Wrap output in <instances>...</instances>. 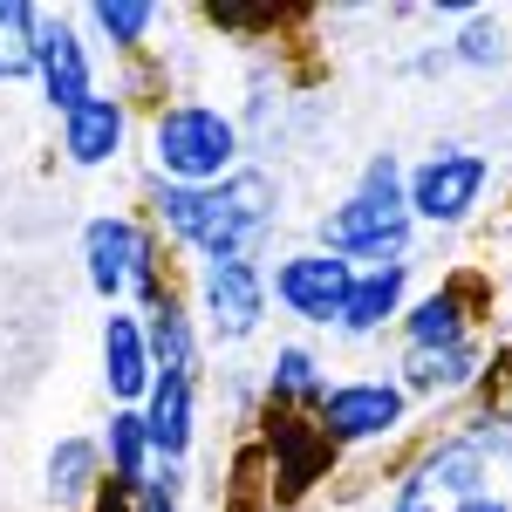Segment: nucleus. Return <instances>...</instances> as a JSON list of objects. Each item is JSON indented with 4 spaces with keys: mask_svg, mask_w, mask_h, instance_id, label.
<instances>
[{
    "mask_svg": "<svg viewBox=\"0 0 512 512\" xmlns=\"http://www.w3.org/2000/svg\"><path fill=\"white\" fill-rule=\"evenodd\" d=\"M158 226L185 239L205 267L253 260V246L274 233L280 219V185L267 171H226L219 185H164L158 178Z\"/></svg>",
    "mask_w": 512,
    "mask_h": 512,
    "instance_id": "obj_1",
    "label": "nucleus"
},
{
    "mask_svg": "<svg viewBox=\"0 0 512 512\" xmlns=\"http://www.w3.org/2000/svg\"><path fill=\"white\" fill-rule=\"evenodd\" d=\"M410 205H403V171H396V158L383 151V158L362 171V192L342 198L328 219H321V253H335V260H403L410 253Z\"/></svg>",
    "mask_w": 512,
    "mask_h": 512,
    "instance_id": "obj_2",
    "label": "nucleus"
},
{
    "mask_svg": "<svg viewBox=\"0 0 512 512\" xmlns=\"http://www.w3.org/2000/svg\"><path fill=\"white\" fill-rule=\"evenodd\" d=\"M151 158L164 185H219L239 171V123L212 103H171L151 123Z\"/></svg>",
    "mask_w": 512,
    "mask_h": 512,
    "instance_id": "obj_3",
    "label": "nucleus"
},
{
    "mask_svg": "<svg viewBox=\"0 0 512 512\" xmlns=\"http://www.w3.org/2000/svg\"><path fill=\"white\" fill-rule=\"evenodd\" d=\"M82 260H89V287L103 294V301H123V294H137L144 308H158L164 301V280H158V246L151 233L137 226V219H89L82 226Z\"/></svg>",
    "mask_w": 512,
    "mask_h": 512,
    "instance_id": "obj_4",
    "label": "nucleus"
},
{
    "mask_svg": "<svg viewBox=\"0 0 512 512\" xmlns=\"http://www.w3.org/2000/svg\"><path fill=\"white\" fill-rule=\"evenodd\" d=\"M485 499H492L485 451H478L472 437H444V444H431V451L403 472L390 512H478Z\"/></svg>",
    "mask_w": 512,
    "mask_h": 512,
    "instance_id": "obj_5",
    "label": "nucleus"
},
{
    "mask_svg": "<svg viewBox=\"0 0 512 512\" xmlns=\"http://www.w3.org/2000/svg\"><path fill=\"white\" fill-rule=\"evenodd\" d=\"M485 185H492V158L451 144V151H431V158L403 178V205H410V219L465 226V219L478 212V198H485Z\"/></svg>",
    "mask_w": 512,
    "mask_h": 512,
    "instance_id": "obj_6",
    "label": "nucleus"
},
{
    "mask_svg": "<svg viewBox=\"0 0 512 512\" xmlns=\"http://www.w3.org/2000/svg\"><path fill=\"white\" fill-rule=\"evenodd\" d=\"M403 417H410L403 383H335L315 403V424L328 444H376V437L403 431Z\"/></svg>",
    "mask_w": 512,
    "mask_h": 512,
    "instance_id": "obj_7",
    "label": "nucleus"
},
{
    "mask_svg": "<svg viewBox=\"0 0 512 512\" xmlns=\"http://www.w3.org/2000/svg\"><path fill=\"white\" fill-rule=\"evenodd\" d=\"M349 280H355L349 260H335V253L308 246V253H287V260L274 267V301L287 308V315H301V321H315V328H328V321H342Z\"/></svg>",
    "mask_w": 512,
    "mask_h": 512,
    "instance_id": "obj_8",
    "label": "nucleus"
},
{
    "mask_svg": "<svg viewBox=\"0 0 512 512\" xmlns=\"http://www.w3.org/2000/svg\"><path fill=\"white\" fill-rule=\"evenodd\" d=\"M198 308H205V328L219 342H246L260 315H267V280L253 260H226V267H205L198 274Z\"/></svg>",
    "mask_w": 512,
    "mask_h": 512,
    "instance_id": "obj_9",
    "label": "nucleus"
},
{
    "mask_svg": "<svg viewBox=\"0 0 512 512\" xmlns=\"http://www.w3.org/2000/svg\"><path fill=\"white\" fill-rule=\"evenodd\" d=\"M267 451H274V478H267V492H274L280 506L301 499L315 478H328V458H335V444L321 437V424L294 417V410H267Z\"/></svg>",
    "mask_w": 512,
    "mask_h": 512,
    "instance_id": "obj_10",
    "label": "nucleus"
},
{
    "mask_svg": "<svg viewBox=\"0 0 512 512\" xmlns=\"http://www.w3.org/2000/svg\"><path fill=\"white\" fill-rule=\"evenodd\" d=\"M35 76H41V96H48V110H82L96 89H89V48L82 35L62 21V14H41L35 28Z\"/></svg>",
    "mask_w": 512,
    "mask_h": 512,
    "instance_id": "obj_11",
    "label": "nucleus"
},
{
    "mask_svg": "<svg viewBox=\"0 0 512 512\" xmlns=\"http://www.w3.org/2000/svg\"><path fill=\"white\" fill-rule=\"evenodd\" d=\"M144 437H151V458L178 465L198 437V403H192V376L178 369H158V383L144 396Z\"/></svg>",
    "mask_w": 512,
    "mask_h": 512,
    "instance_id": "obj_12",
    "label": "nucleus"
},
{
    "mask_svg": "<svg viewBox=\"0 0 512 512\" xmlns=\"http://www.w3.org/2000/svg\"><path fill=\"white\" fill-rule=\"evenodd\" d=\"M103 383L117 403H144L158 369H151V342H144V321L137 315H110L103 321Z\"/></svg>",
    "mask_w": 512,
    "mask_h": 512,
    "instance_id": "obj_13",
    "label": "nucleus"
},
{
    "mask_svg": "<svg viewBox=\"0 0 512 512\" xmlns=\"http://www.w3.org/2000/svg\"><path fill=\"white\" fill-rule=\"evenodd\" d=\"M403 342H410V349L472 342V280H444L437 294H424V301L403 315Z\"/></svg>",
    "mask_w": 512,
    "mask_h": 512,
    "instance_id": "obj_14",
    "label": "nucleus"
},
{
    "mask_svg": "<svg viewBox=\"0 0 512 512\" xmlns=\"http://www.w3.org/2000/svg\"><path fill=\"white\" fill-rule=\"evenodd\" d=\"M123 130H130L123 96H89L82 110L62 117V151H69V164H110L123 151Z\"/></svg>",
    "mask_w": 512,
    "mask_h": 512,
    "instance_id": "obj_15",
    "label": "nucleus"
},
{
    "mask_svg": "<svg viewBox=\"0 0 512 512\" xmlns=\"http://www.w3.org/2000/svg\"><path fill=\"white\" fill-rule=\"evenodd\" d=\"M478 376H485V349H478V342L403 355V390H417V396H458V390H472Z\"/></svg>",
    "mask_w": 512,
    "mask_h": 512,
    "instance_id": "obj_16",
    "label": "nucleus"
},
{
    "mask_svg": "<svg viewBox=\"0 0 512 512\" xmlns=\"http://www.w3.org/2000/svg\"><path fill=\"white\" fill-rule=\"evenodd\" d=\"M403 280H410V260H383L369 274L349 280V301H342V328L349 335H376L383 321L403 315Z\"/></svg>",
    "mask_w": 512,
    "mask_h": 512,
    "instance_id": "obj_17",
    "label": "nucleus"
},
{
    "mask_svg": "<svg viewBox=\"0 0 512 512\" xmlns=\"http://www.w3.org/2000/svg\"><path fill=\"white\" fill-rule=\"evenodd\" d=\"M96 485H103V444L62 437L48 451V499L55 506H82V499H96Z\"/></svg>",
    "mask_w": 512,
    "mask_h": 512,
    "instance_id": "obj_18",
    "label": "nucleus"
},
{
    "mask_svg": "<svg viewBox=\"0 0 512 512\" xmlns=\"http://www.w3.org/2000/svg\"><path fill=\"white\" fill-rule=\"evenodd\" d=\"M144 342H151V369H178V376H192L198 335H192V315H185L171 294L151 308V321H144Z\"/></svg>",
    "mask_w": 512,
    "mask_h": 512,
    "instance_id": "obj_19",
    "label": "nucleus"
},
{
    "mask_svg": "<svg viewBox=\"0 0 512 512\" xmlns=\"http://www.w3.org/2000/svg\"><path fill=\"white\" fill-rule=\"evenodd\" d=\"M328 383H321V362L308 349H274V369H267V410H294V403H321Z\"/></svg>",
    "mask_w": 512,
    "mask_h": 512,
    "instance_id": "obj_20",
    "label": "nucleus"
},
{
    "mask_svg": "<svg viewBox=\"0 0 512 512\" xmlns=\"http://www.w3.org/2000/svg\"><path fill=\"white\" fill-rule=\"evenodd\" d=\"M103 458H110V478H117V485H130V492L151 478V437H144V410H117V417H110Z\"/></svg>",
    "mask_w": 512,
    "mask_h": 512,
    "instance_id": "obj_21",
    "label": "nucleus"
},
{
    "mask_svg": "<svg viewBox=\"0 0 512 512\" xmlns=\"http://www.w3.org/2000/svg\"><path fill=\"white\" fill-rule=\"evenodd\" d=\"M35 28H41V7L0 0V82L35 76Z\"/></svg>",
    "mask_w": 512,
    "mask_h": 512,
    "instance_id": "obj_22",
    "label": "nucleus"
},
{
    "mask_svg": "<svg viewBox=\"0 0 512 512\" xmlns=\"http://www.w3.org/2000/svg\"><path fill=\"white\" fill-rule=\"evenodd\" d=\"M89 21H96V35L110 41V48L130 55V48H144V35L158 28V7H151V0H96Z\"/></svg>",
    "mask_w": 512,
    "mask_h": 512,
    "instance_id": "obj_23",
    "label": "nucleus"
},
{
    "mask_svg": "<svg viewBox=\"0 0 512 512\" xmlns=\"http://www.w3.org/2000/svg\"><path fill=\"white\" fill-rule=\"evenodd\" d=\"M465 69H499L506 62V21L499 14H472L465 28H458V48H451Z\"/></svg>",
    "mask_w": 512,
    "mask_h": 512,
    "instance_id": "obj_24",
    "label": "nucleus"
},
{
    "mask_svg": "<svg viewBox=\"0 0 512 512\" xmlns=\"http://www.w3.org/2000/svg\"><path fill=\"white\" fill-rule=\"evenodd\" d=\"M178 465H164V472H151L137 492H130V512H178Z\"/></svg>",
    "mask_w": 512,
    "mask_h": 512,
    "instance_id": "obj_25",
    "label": "nucleus"
},
{
    "mask_svg": "<svg viewBox=\"0 0 512 512\" xmlns=\"http://www.w3.org/2000/svg\"><path fill=\"white\" fill-rule=\"evenodd\" d=\"M89 512H130V485L103 478V485H96V499H89Z\"/></svg>",
    "mask_w": 512,
    "mask_h": 512,
    "instance_id": "obj_26",
    "label": "nucleus"
},
{
    "mask_svg": "<svg viewBox=\"0 0 512 512\" xmlns=\"http://www.w3.org/2000/svg\"><path fill=\"white\" fill-rule=\"evenodd\" d=\"M478 512H512V506H506V499H485V506H478Z\"/></svg>",
    "mask_w": 512,
    "mask_h": 512,
    "instance_id": "obj_27",
    "label": "nucleus"
}]
</instances>
